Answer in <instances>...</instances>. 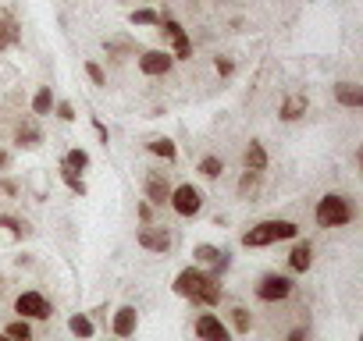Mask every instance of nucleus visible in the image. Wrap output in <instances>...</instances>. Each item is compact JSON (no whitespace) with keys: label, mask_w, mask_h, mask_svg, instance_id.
<instances>
[{"label":"nucleus","mask_w":363,"mask_h":341,"mask_svg":"<svg viewBox=\"0 0 363 341\" xmlns=\"http://www.w3.org/2000/svg\"><path fill=\"white\" fill-rule=\"evenodd\" d=\"M174 295L182 299H189L196 306H218L221 302V277L203 270V267H186V270H178L174 277Z\"/></svg>","instance_id":"obj_1"},{"label":"nucleus","mask_w":363,"mask_h":341,"mask_svg":"<svg viewBox=\"0 0 363 341\" xmlns=\"http://www.w3.org/2000/svg\"><path fill=\"white\" fill-rule=\"evenodd\" d=\"M296 235H299V224H292V221H260L242 235V245L264 249V245H274V242H285V238H296Z\"/></svg>","instance_id":"obj_2"},{"label":"nucleus","mask_w":363,"mask_h":341,"mask_svg":"<svg viewBox=\"0 0 363 341\" xmlns=\"http://www.w3.org/2000/svg\"><path fill=\"white\" fill-rule=\"evenodd\" d=\"M313 217H317L320 228H345V224L356 217V210H352L349 196H342V192H328V196H320Z\"/></svg>","instance_id":"obj_3"},{"label":"nucleus","mask_w":363,"mask_h":341,"mask_svg":"<svg viewBox=\"0 0 363 341\" xmlns=\"http://www.w3.org/2000/svg\"><path fill=\"white\" fill-rule=\"evenodd\" d=\"M171 210L178 214V217H196L200 210H203V192L193 185V182H186V185H178V189H171Z\"/></svg>","instance_id":"obj_4"},{"label":"nucleus","mask_w":363,"mask_h":341,"mask_svg":"<svg viewBox=\"0 0 363 341\" xmlns=\"http://www.w3.org/2000/svg\"><path fill=\"white\" fill-rule=\"evenodd\" d=\"M296 291V281L289 274H264L257 284V299L260 302H285Z\"/></svg>","instance_id":"obj_5"},{"label":"nucleus","mask_w":363,"mask_h":341,"mask_svg":"<svg viewBox=\"0 0 363 341\" xmlns=\"http://www.w3.org/2000/svg\"><path fill=\"white\" fill-rule=\"evenodd\" d=\"M15 313H18L22 320H50V316H54V306H50L40 291H22V295L15 299Z\"/></svg>","instance_id":"obj_6"},{"label":"nucleus","mask_w":363,"mask_h":341,"mask_svg":"<svg viewBox=\"0 0 363 341\" xmlns=\"http://www.w3.org/2000/svg\"><path fill=\"white\" fill-rule=\"evenodd\" d=\"M157 25H160V33L171 40V47H174V61H189V57H193V43H189L186 29H182L174 18H160Z\"/></svg>","instance_id":"obj_7"},{"label":"nucleus","mask_w":363,"mask_h":341,"mask_svg":"<svg viewBox=\"0 0 363 341\" xmlns=\"http://www.w3.org/2000/svg\"><path fill=\"white\" fill-rule=\"evenodd\" d=\"M143 192H146V203H150V207H164V203L171 200V182H167L164 170H146Z\"/></svg>","instance_id":"obj_8"},{"label":"nucleus","mask_w":363,"mask_h":341,"mask_svg":"<svg viewBox=\"0 0 363 341\" xmlns=\"http://www.w3.org/2000/svg\"><path fill=\"white\" fill-rule=\"evenodd\" d=\"M135 242H139L143 249H150V253H167V249L174 245L171 231H167V228H160V224H143V228H139V235H135Z\"/></svg>","instance_id":"obj_9"},{"label":"nucleus","mask_w":363,"mask_h":341,"mask_svg":"<svg viewBox=\"0 0 363 341\" xmlns=\"http://www.w3.org/2000/svg\"><path fill=\"white\" fill-rule=\"evenodd\" d=\"M228 256H232L228 249H218V245H207V242L193 249V260H196L200 267H211V274H218V277L228 270V263H232Z\"/></svg>","instance_id":"obj_10"},{"label":"nucleus","mask_w":363,"mask_h":341,"mask_svg":"<svg viewBox=\"0 0 363 341\" xmlns=\"http://www.w3.org/2000/svg\"><path fill=\"white\" fill-rule=\"evenodd\" d=\"M196 337H200V341H232V330L225 327L221 316L200 313V316H196Z\"/></svg>","instance_id":"obj_11"},{"label":"nucleus","mask_w":363,"mask_h":341,"mask_svg":"<svg viewBox=\"0 0 363 341\" xmlns=\"http://www.w3.org/2000/svg\"><path fill=\"white\" fill-rule=\"evenodd\" d=\"M171 64H174V57L167 54V50H146L143 57H139V71L143 75H167L171 71Z\"/></svg>","instance_id":"obj_12"},{"label":"nucleus","mask_w":363,"mask_h":341,"mask_svg":"<svg viewBox=\"0 0 363 341\" xmlns=\"http://www.w3.org/2000/svg\"><path fill=\"white\" fill-rule=\"evenodd\" d=\"M135 327H139V313H135V306H121L118 313H114V320H111V330H114V337H132L135 334Z\"/></svg>","instance_id":"obj_13"},{"label":"nucleus","mask_w":363,"mask_h":341,"mask_svg":"<svg viewBox=\"0 0 363 341\" xmlns=\"http://www.w3.org/2000/svg\"><path fill=\"white\" fill-rule=\"evenodd\" d=\"M15 142H18L22 149H36V146L43 142V132H40L36 117H22V121L15 125Z\"/></svg>","instance_id":"obj_14"},{"label":"nucleus","mask_w":363,"mask_h":341,"mask_svg":"<svg viewBox=\"0 0 363 341\" xmlns=\"http://www.w3.org/2000/svg\"><path fill=\"white\" fill-rule=\"evenodd\" d=\"M310 263H313V245H310V242H296L292 253H289V267H292L296 274H306Z\"/></svg>","instance_id":"obj_15"},{"label":"nucleus","mask_w":363,"mask_h":341,"mask_svg":"<svg viewBox=\"0 0 363 341\" xmlns=\"http://www.w3.org/2000/svg\"><path fill=\"white\" fill-rule=\"evenodd\" d=\"M335 100H338L342 107H352V110H356V107H363V89H359L356 82H338V86H335Z\"/></svg>","instance_id":"obj_16"},{"label":"nucleus","mask_w":363,"mask_h":341,"mask_svg":"<svg viewBox=\"0 0 363 341\" xmlns=\"http://www.w3.org/2000/svg\"><path fill=\"white\" fill-rule=\"evenodd\" d=\"M281 121H299L303 114H306V96L303 93H289L285 100H281Z\"/></svg>","instance_id":"obj_17"},{"label":"nucleus","mask_w":363,"mask_h":341,"mask_svg":"<svg viewBox=\"0 0 363 341\" xmlns=\"http://www.w3.org/2000/svg\"><path fill=\"white\" fill-rule=\"evenodd\" d=\"M242 160H246V170H267V149L260 142H250Z\"/></svg>","instance_id":"obj_18"},{"label":"nucleus","mask_w":363,"mask_h":341,"mask_svg":"<svg viewBox=\"0 0 363 341\" xmlns=\"http://www.w3.org/2000/svg\"><path fill=\"white\" fill-rule=\"evenodd\" d=\"M18 40H22V29H18L11 18H0V50L18 47Z\"/></svg>","instance_id":"obj_19"},{"label":"nucleus","mask_w":363,"mask_h":341,"mask_svg":"<svg viewBox=\"0 0 363 341\" xmlns=\"http://www.w3.org/2000/svg\"><path fill=\"white\" fill-rule=\"evenodd\" d=\"M61 182L75 192V196H86L89 189H86V182H82V175H79V170H72L68 163H61Z\"/></svg>","instance_id":"obj_20"},{"label":"nucleus","mask_w":363,"mask_h":341,"mask_svg":"<svg viewBox=\"0 0 363 341\" xmlns=\"http://www.w3.org/2000/svg\"><path fill=\"white\" fill-rule=\"evenodd\" d=\"M54 103H57V100H54L50 86H43V89L33 96V114H36V117H43V114H50V110H54Z\"/></svg>","instance_id":"obj_21"},{"label":"nucleus","mask_w":363,"mask_h":341,"mask_svg":"<svg viewBox=\"0 0 363 341\" xmlns=\"http://www.w3.org/2000/svg\"><path fill=\"white\" fill-rule=\"evenodd\" d=\"M68 330H72L75 337H82V341H86V337H93V330H96V327H93V320H89L86 313H75V316L68 320Z\"/></svg>","instance_id":"obj_22"},{"label":"nucleus","mask_w":363,"mask_h":341,"mask_svg":"<svg viewBox=\"0 0 363 341\" xmlns=\"http://www.w3.org/2000/svg\"><path fill=\"white\" fill-rule=\"evenodd\" d=\"M4 334H8L11 341H36V337H33V327H29V320H22V316H18V320H11V323L4 327Z\"/></svg>","instance_id":"obj_23"},{"label":"nucleus","mask_w":363,"mask_h":341,"mask_svg":"<svg viewBox=\"0 0 363 341\" xmlns=\"http://www.w3.org/2000/svg\"><path fill=\"white\" fill-rule=\"evenodd\" d=\"M221 170H225V160H221V156L211 153V156L200 160V175H203V178H221Z\"/></svg>","instance_id":"obj_24"},{"label":"nucleus","mask_w":363,"mask_h":341,"mask_svg":"<svg viewBox=\"0 0 363 341\" xmlns=\"http://www.w3.org/2000/svg\"><path fill=\"white\" fill-rule=\"evenodd\" d=\"M146 149L157 153V156H164V160H174L178 156V146L171 139H153V142H146Z\"/></svg>","instance_id":"obj_25"},{"label":"nucleus","mask_w":363,"mask_h":341,"mask_svg":"<svg viewBox=\"0 0 363 341\" xmlns=\"http://www.w3.org/2000/svg\"><path fill=\"white\" fill-rule=\"evenodd\" d=\"M61 163H68V167H72V170H79V175H82V170H86V167H89V153H86V149H79V146H75V149H68V156H65V160H61Z\"/></svg>","instance_id":"obj_26"},{"label":"nucleus","mask_w":363,"mask_h":341,"mask_svg":"<svg viewBox=\"0 0 363 341\" xmlns=\"http://www.w3.org/2000/svg\"><path fill=\"white\" fill-rule=\"evenodd\" d=\"M232 323H235V330H239V334H250V327H253V316H250V309L235 306V309H232Z\"/></svg>","instance_id":"obj_27"},{"label":"nucleus","mask_w":363,"mask_h":341,"mask_svg":"<svg viewBox=\"0 0 363 341\" xmlns=\"http://www.w3.org/2000/svg\"><path fill=\"white\" fill-rule=\"evenodd\" d=\"M257 185H260V170H242V178H239V196H250Z\"/></svg>","instance_id":"obj_28"},{"label":"nucleus","mask_w":363,"mask_h":341,"mask_svg":"<svg viewBox=\"0 0 363 341\" xmlns=\"http://www.w3.org/2000/svg\"><path fill=\"white\" fill-rule=\"evenodd\" d=\"M128 22H132V25H157V22H160V15H157V11H150V8H139V11H132V15H128Z\"/></svg>","instance_id":"obj_29"},{"label":"nucleus","mask_w":363,"mask_h":341,"mask_svg":"<svg viewBox=\"0 0 363 341\" xmlns=\"http://www.w3.org/2000/svg\"><path fill=\"white\" fill-rule=\"evenodd\" d=\"M0 228H8L15 238H22V235L29 231V224H26V221H18V217H0Z\"/></svg>","instance_id":"obj_30"},{"label":"nucleus","mask_w":363,"mask_h":341,"mask_svg":"<svg viewBox=\"0 0 363 341\" xmlns=\"http://www.w3.org/2000/svg\"><path fill=\"white\" fill-rule=\"evenodd\" d=\"M86 75L93 79V86H107V75H104V68L96 61H86Z\"/></svg>","instance_id":"obj_31"},{"label":"nucleus","mask_w":363,"mask_h":341,"mask_svg":"<svg viewBox=\"0 0 363 341\" xmlns=\"http://www.w3.org/2000/svg\"><path fill=\"white\" fill-rule=\"evenodd\" d=\"M54 110H57V117H61V121H68V125H72V121L79 117V114H75V107H72L68 100H61V103H54Z\"/></svg>","instance_id":"obj_32"},{"label":"nucleus","mask_w":363,"mask_h":341,"mask_svg":"<svg viewBox=\"0 0 363 341\" xmlns=\"http://www.w3.org/2000/svg\"><path fill=\"white\" fill-rule=\"evenodd\" d=\"M139 221H143V224L153 221V207H150V203H139Z\"/></svg>","instance_id":"obj_33"},{"label":"nucleus","mask_w":363,"mask_h":341,"mask_svg":"<svg viewBox=\"0 0 363 341\" xmlns=\"http://www.w3.org/2000/svg\"><path fill=\"white\" fill-rule=\"evenodd\" d=\"M93 128H96V135H100V142L107 146V139H111V135H107V128H104V121H100V117H93Z\"/></svg>","instance_id":"obj_34"},{"label":"nucleus","mask_w":363,"mask_h":341,"mask_svg":"<svg viewBox=\"0 0 363 341\" xmlns=\"http://www.w3.org/2000/svg\"><path fill=\"white\" fill-rule=\"evenodd\" d=\"M232 71H235V64H232V61H221V57H218V75H232Z\"/></svg>","instance_id":"obj_35"},{"label":"nucleus","mask_w":363,"mask_h":341,"mask_svg":"<svg viewBox=\"0 0 363 341\" xmlns=\"http://www.w3.org/2000/svg\"><path fill=\"white\" fill-rule=\"evenodd\" d=\"M0 189H4V192H8V196H18V185H15V182H11V178H4V182H0Z\"/></svg>","instance_id":"obj_36"},{"label":"nucleus","mask_w":363,"mask_h":341,"mask_svg":"<svg viewBox=\"0 0 363 341\" xmlns=\"http://www.w3.org/2000/svg\"><path fill=\"white\" fill-rule=\"evenodd\" d=\"M285 341H306V330H303V327H296V330H292Z\"/></svg>","instance_id":"obj_37"},{"label":"nucleus","mask_w":363,"mask_h":341,"mask_svg":"<svg viewBox=\"0 0 363 341\" xmlns=\"http://www.w3.org/2000/svg\"><path fill=\"white\" fill-rule=\"evenodd\" d=\"M0 167H8V153H0Z\"/></svg>","instance_id":"obj_38"},{"label":"nucleus","mask_w":363,"mask_h":341,"mask_svg":"<svg viewBox=\"0 0 363 341\" xmlns=\"http://www.w3.org/2000/svg\"><path fill=\"white\" fill-rule=\"evenodd\" d=\"M0 341H11V337H8V334H0Z\"/></svg>","instance_id":"obj_39"},{"label":"nucleus","mask_w":363,"mask_h":341,"mask_svg":"<svg viewBox=\"0 0 363 341\" xmlns=\"http://www.w3.org/2000/svg\"><path fill=\"white\" fill-rule=\"evenodd\" d=\"M125 341H128V337H125Z\"/></svg>","instance_id":"obj_40"}]
</instances>
